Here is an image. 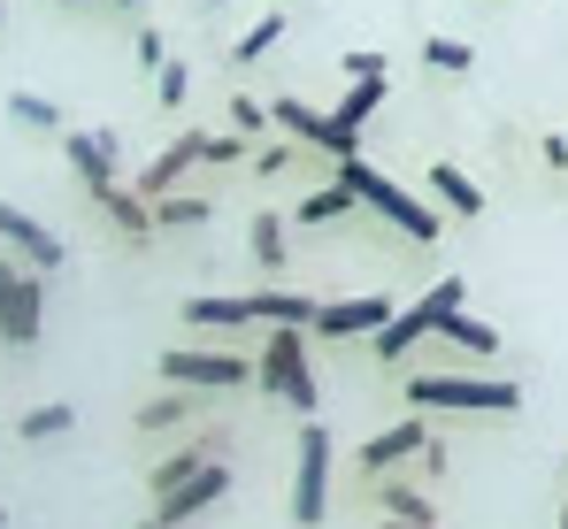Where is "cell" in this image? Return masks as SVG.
I'll return each mask as SVG.
<instances>
[{
	"mask_svg": "<svg viewBox=\"0 0 568 529\" xmlns=\"http://www.w3.org/2000/svg\"><path fill=\"white\" fill-rule=\"evenodd\" d=\"M338 215H354V192L331 176V184H315L307 200H300V223H338Z\"/></svg>",
	"mask_w": 568,
	"mask_h": 529,
	"instance_id": "cb8c5ba5",
	"label": "cell"
},
{
	"mask_svg": "<svg viewBox=\"0 0 568 529\" xmlns=\"http://www.w3.org/2000/svg\"><path fill=\"white\" fill-rule=\"evenodd\" d=\"M0 529H8V507H0Z\"/></svg>",
	"mask_w": 568,
	"mask_h": 529,
	"instance_id": "f35d334b",
	"label": "cell"
},
{
	"mask_svg": "<svg viewBox=\"0 0 568 529\" xmlns=\"http://www.w3.org/2000/svg\"><path fill=\"white\" fill-rule=\"evenodd\" d=\"M423 445H430V423H423V415H399V423L369 430V445H362V468H369V484H377V476H392L399 460H415Z\"/></svg>",
	"mask_w": 568,
	"mask_h": 529,
	"instance_id": "4fadbf2b",
	"label": "cell"
},
{
	"mask_svg": "<svg viewBox=\"0 0 568 529\" xmlns=\"http://www.w3.org/2000/svg\"><path fill=\"white\" fill-rule=\"evenodd\" d=\"M454 307H469V284H462V276H438V284H430L415 307H392V323L369 338V346H377V360H399L407 346H423V338H430V330H438Z\"/></svg>",
	"mask_w": 568,
	"mask_h": 529,
	"instance_id": "277c9868",
	"label": "cell"
},
{
	"mask_svg": "<svg viewBox=\"0 0 568 529\" xmlns=\"http://www.w3.org/2000/svg\"><path fill=\"white\" fill-rule=\"evenodd\" d=\"M8 115L16 123H31V131H54L62 115H54V100H39V92H8Z\"/></svg>",
	"mask_w": 568,
	"mask_h": 529,
	"instance_id": "f546056e",
	"label": "cell"
},
{
	"mask_svg": "<svg viewBox=\"0 0 568 529\" xmlns=\"http://www.w3.org/2000/svg\"><path fill=\"white\" fill-rule=\"evenodd\" d=\"M346 85H392V62H384L377 47H354L346 54Z\"/></svg>",
	"mask_w": 568,
	"mask_h": 529,
	"instance_id": "f1b7e54d",
	"label": "cell"
},
{
	"mask_svg": "<svg viewBox=\"0 0 568 529\" xmlns=\"http://www.w3.org/2000/svg\"><path fill=\"white\" fill-rule=\"evenodd\" d=\"M192 407H200L192 391H162V399H146V407L131 415V430H146V438H154V430H178V423H192Z\"/></svg>",
	"mask_w": 568,
	"mask_h": 529,
	"instance_id": "44dd1931",
	"label": "cell"
},
{
	"mask_svg": "<svg viewBox=\"0 0 568 529\" xmlns=\"http://www.w3.org/2000/svg\"><path fill=\"white\" fill-rule=\"evenodd\" d=\"M270 123L284 131V146H323L331 162L362 154V139H346V131H338L323 108H307V100H292V92H284V100H270Z\"/></svg>",
	"mask_w": 568,
	"mask_h": 529,
	"instance_id": "ba28073f",
	"label": "cell"
},
{
	"mask_svg": "<svg viewBox=\"0 0 568 529\" xmlns=\"http://www.w3.org/2000/svg\"><path fill=\"white\" fill-rule=\"evenodd\" d=\"M423 62H430V70H446V78H462V70L476 62V47H469V39H446V31H430V39H423Z\"/></svg>",
	"mask_w": 568,
	"mask_h": 529,
	"instance_id": "4316f807",
	"label": "cell"
},
{
	"mask_svg": "<svg viewBox=\"0 0 568 529\" xmlns=\"http://www.w3.org/2000/svg\"><path fill=\"white\" fill-rule=\"evenodd\" d=\"M231 123H239V139H262V131H270V108H262L254 92H239V100H231Z\"/></svg>",
	"mask_w": 568,
	"mask_h": 529,
	"instance_id": "1f68e13d",
	"label": "cell"
},
{
	"mask_svg": "<svg viewBox=\"0 0 568 529\" xmlns=\"http://www.w3.org/2000/svg\"><path fill=\"white\" fill-rule=\"evenodd\" d=\"M254 384L292 407L300 423H315V407H323V391H315V353H307V330H270L262 338V360H254Z\"/></svg>",
	"mask_w": 568,
	"mask_h": 529,
	"instance_id": "3957f363",
	"label": "cell"
},
{
	"mask_svg": "<svg viewBox=\"0 0 568 529\" xmlns=\"http://www.w3.org/2000/svg\"><path fill=\"white\" fill-rule=\"evenodd\" d=\"M523 407V384L515 376H446V368H430V376H407V415H515Z\"/></svg>",
	"mask_w": 568,
	"mask_h": 529,
	"instance_id": "6da1fadb",
	"label": "cell"
},
{
	"mask_svg": "<svg viewBox=\"0 0 568 529\" xmlns=\"http://www.w3.org/2000/svg\"><path fill=\"white\" fill-rule=\"evenodd\" d=\"M277 39H284V16H262L254 31H239V39H231V62H262Z\"/></svg>",
	"mask_w": 568,
	"mask_h": 529,
	"instance_id": "83f0119b",
	"label": "cell"
},
{
	"mask_svg": "<svg viewBox=\"0 0 568 529\" xmlns=\"http://www.w3.org/2000/svg\"><path fill=\"white\" fill-rule=\"evenodd\" d=\"M185 92H192L185 62H162V70H154V100H162V108H185Z\"/></svg>",
	"mask_w": 568,
	"mask_h": 529,
	"instance_id": "4dcf8cb0",
	"label": "cell"
},
{
	"mask_svg": "<svg viewBox=\"0 0 568 529\" xmlns=\"http://www.w3.org/2000/svg\"><path fill=\"white\" fill-rule=\"evenodd\" d=\"M62 154H70V170L85 176V192H108V184H115V170H123L115 131H62Z\"/></svg>",
	"mask_w": 568,
	"mask_h": 529,
	"instance_id": "5bb4252c",
	"label": "cell"
},
{
	"mask_svg": "<svg viewBox=\"0 0 568 529\" xmlns=\"http://www.w3.org/2000/svg\"><path fill=\"white\" fill-rule=\"evenodd\" d=\"M384 92H392V85H346V100L331 108V123H338L346 139H362V123H369V115L384 108Z\"/></svg>",
	"mask_w": 568,
	"mask_h": 529,
	"instance_id": "7402d4cb",
	"label": "cell"
},
{
	"mask_svg": "<svg viewBox=\"0 0 568 529\" xmlns=\"http://www.w3.org/2000/svg\"><path fill=\"white\" fill-rule=\"evenodd\" d=\"M561 139H568V131H561Z\"/></svg>",
	"mask_w": 568,
	"mask_h": 529,
	"instance_id": "7bdbcfd3",
	"label": "cell"
},
{
	"mask_svg": "<svg viewBox=\"0 0 568 529\" xmlns=\"http://www.w3.org/2000/svg\"><path fill=\"white\" fill-rule=\"evenodd\" d=\"M430 192H438V207L446 215H484V192H476L469 170H454V162H430Z\"/></svg>",
	"mask_w": 568,
	"mask_h": 529,
	"instance_id": "ac0fdd59",
	"label": "cell"
},
{
	"mask_svg": "<svg viewBox=\"0 0 568 529\" xmlns=\"http://www.w3.org/2000/svg\"><path fill=\"white\" fill-rule=\"evenodd\" d=\"M70 8H100V0H70Z\"/></svg>",
	"mask_w": 568,
	"mask_h": 529,
	"instance_id": "8d00e7d4",
	"label": "cell"
},
{
	"mask_svg": "<svg viewBox=\"0 0 568 529\" xmlns=\"http://www.w3.org/2000/svg\"><path fill=\"white\" fill-rule=\"evenodd\" d=\"M292 154H300V146H284V139H270V146H254L246 162H254V176H277V170H292Z\"/></svg>",
	"mask_w": 568,
	"mask_h": 529,
	"instance_id": "d6a6232c",
	"label": "cell"
},
{
	"mask_svg": "<svg viewBox=\"0 0 568 529\" xmlns=\"http://www.w3.org/2000/svg\"><path fill=\"white\" fill-rule=\"evenodd\" d=\"M39 330H47V276L0 254V346L31 353Z\"/></svg>",
	"mask_w": 568,
	"mask_h": 529,
	"instance_id": "5b68a950",
	"label": "cell"
},
{
	"mask_svg": "<svg viewBox=\"0 0 568 529\" xmlns=\"http://www.w3.org/2000/svg\"><path fill=\"white\" fill-rule=\"evenodd\" d=\"M100 207H108V223L123 231V238H154V207L131 192V184H108V192H93Z\"/></svg>",
	"mask_w": 568,
	"mask_h": 529,
	"instance_id": "e0dca14e",
	"label": "cell"
},
{
	"mask_svg": "<svg viewBox=\"0 0 568 529\" xmlns=\"http://www.w3.org/2000/svg\"><path fill=\"white\" fill-rule=\"evenodd\" d=\"M323 515H331V430L315 415V423H300V452H292V522L315 529Z\"/></svg>",
	"mask_w": 568,
	"mask_h": 529,
	"instance_id": "52a82bcc",
	"label": "cell"
},
{
	"mask_svg": "<svg viewBox=\"0 0 568 529\" xmlns=\"http://www.w3.org/2000/svg\"><path fill=\"white\" fill-rule=\"evenodd\" d=\"M0 254L47 276V268H62V238H54L39 215H23V207H8V200H0Z\"/></svg>",
	"mask_w": 568,
	"mask_h": 529,
	"instance_id": "8fae6325",
	"label": "cell"
},
{
	"mask_svg": "<svg viewBox=\"0 0 568 529\" xmlns=\"http://www.w3.org/2000/svg\"><path fill=\"white\" fill-rule=\"evenodd\" d=\"M338 184L354 192V207H377L399 238H415V246H430V238H438V215H430V207H423L407 184H392V176H384L369 154H346V162H338Z\"/></svg>",
	"mask_w": 568,
	"mask_h": 529,
	"instance_id": "7a4b0ae2",
	"label": "cell"
},
{
	"mask_svg": "<svg viewBox=\"0 0 568 529\" xmlns=\"http://www.w3.org/2000/svg\"><path fill=\"white\" fill-rule=\"evenodd\" d=\"M223 491H231V468H223V460H200L178 491H162V499H154V522H162V529H192V515H207Z\"/></svg>",
	"mask_w": 568,
	"mask_h": 529,
	"instance_id": "9c48e42d",
	"label": "cell"
},
{
	"mask_svg": "<svg viewBox=\"0 0 568 529\" xmlns=\"http://www.w3.org/2000/svg\"><path fill=\"white\" fill-rule=\"evenodd\" d=\"M207 8H223V0H207Z\"/></svg>",
	"mask_w": 568,
	"mask_h": 529,
	"instance_id": "b9f144b4",
	"label": "cell"
},
{
	"mask_svg": "<svg viewBox=\"0 0 568 529\" xmlns=\"http://www.w3.org/2000/svg\"><path fill=\"white\" fill-rule=\"evenodd\" d=\"M377 529H415V522H377Z\"/></svg>",
	"mask_w": 568,
	"mask_h": 529,
	"instance_id": "d590c367",
	"label": "cell"
},
{
	"mask_svg": "<svg viewBox=\"0 0 568 529\" xmlns=\"http://www.w3.org/2000/svg\"><path fill=\"white\" fill-rule=\"evenodd\" d=\"M131 54H139L146 70H162V62H170V47H162V31H139V39H131Z\"/></svg>",
	"mask_w": 568,
	"mask_h": 529,
	"instance_id": "836d02e7",
	"label": "cell"
},
{
	"mask_svg": "<svg viewBox=\"0 0 568 529\" xmlns=\"http://www.w3.org/2000/svg\"><path fill=\"white\" fill-rule=\"evenodd\" d=\"M538 154H546V170H568V139H561V131H554V139H546Z\"/></svg>",
	"mask_w": 568,
	"mask_h": 529,
	"instance_id": "e575fe53",
	"label": "cell"
},
{
	"mask_svg": "<svg viewBox=\"0 0 568 529\" xmlns=\"http://www.w3.org/2000/svg\"><path fill=\"white\" fill-rule=\"evenodd\" d=\"M561 529H568V507H561Z\"/></svg>",
	"mask_w": 568,
	"mask_h": 529,
	"instance_id": "60d3db41",
	"label": "cell"
},
{
	"mask_svg": "<svg viewBox=\"0 0 568 529\" xmlns=\"http://www.w3.org/2000/svg\"><path fill=\"white\" fill-rule=\"evenodd\" d=\"M246 246H254V262L277 276V268H284V223H277V215H254V223H246Z\"/></svg>",
	"mask_w": 568,
	"mask_h": 529,
	"instance_id": "484cf974",
	"label": "cell"
},
{
	"mask_svg": "<svg viewBox=\"0 0 568 529\" xmlns=\"http://www.w3.org/2000/svg\"><path fill=\"white\" fill-rule=\"evenodd\" d=\"M207 223V200L200 192H162L154 200V231H200Z\"/></svg>",
	"mask_w": 568,
	"mask_h": 529,
	"instance_id": "603a6c76",
	"label": "cell"
},
{
	"mask_svg": "<svg viewBox=\"0 0 568 529\" xmlns=\"http://www.w3.org/2000/svg\"><path fill=\"white\" fill-rule=\"evenodd\" d=\"M430 338H446V346H462L469 360H499V330H491L484 315H469V307H454V315H446V323H438Z\"/></svg>",
	"mask_w": 568,
	"mask_h": 529,
	"instance_id": "2e32d148",
	"label": "cell"
},
{
	"mask_svg": "<svg viewBox=\"0 0 568 529\" xmlns=\"http://www.w3.org/2000/svg\"><path fill=\"white\" fill-rule=\"evenodd\" d=\"M392 323V299L384 292H354V299H315V338H377Z\"/></svg>",
	"mask_w": 568,
	"mask_h": 529,
	"instance_id": "30bf717a",
	"label": "cell"
},
{
	"mask_svg": "<svg viewBox=\"0 0 568 529\" xmlns=\"http://www.w3.org/2000/svg\"><path fill=\"white\" fill-rule=\"evenodd\" d=\"M200 460H215V452H207V445H185V452H170V460H154V468H146V484H154V499H162V491H178V484H185V476L200 468Z\"/></svg>",
	"mask_w": 568,
	"mask_h": 529,
	"instance_id": "d4e9b609",
	"label": "cell"
},
{
	"mask_svg": "<svg viewBox=\"0 0 568 529\" xmlns=\"http://www.w3.org/2000/svg\"><path fill=\"white\" fill-rule=\"evenodd\" d=\"M115 8H139V0H115Z\"/></svg>",
	"mask_w": 568,
	"mask_h": 529,
	"instance_id": "74e56055",
	"label": "cell"
},
{
	"mask_svg": "<svg viewBox=\"0 0 568 529\" xmlns=\"http://www.w3.org/2000/svg\"><path fill=\"white\" fill-rule=\"evenodd\" d=\"M139 529H162V522H139Z\"/></svg>",
	"mask_w": 568,
	"mask_h": 529,
	"instance_id": "ab89813d",
	"label": "cell"
},
{
	"mask_svg": "<svg viewBox=\"0 0 568 529\" xmlns=\"http://www.w3.org/2000/svg\"><path fill=\"white\" fill-rule=\"evenodd\" d=\"M377 499L392 507V522H415V529H438V515H430V499L415 491V484H399V476H377Z\"/></svg>",
	"mask_w": 568,
	"mask_h": 529,
	"instance_id": "d6986e66",
	"label": "cell"
},
{
	"mask_svg": "<svg viewBox=\"0 0 568 529\" xmlns=\"http://www.w3.org/2000/svg\"><path fill=\"white\" fill-rule=\"evenodd\" d=\"M185 323L192 330H246L254 323V292H192Z\"/></svg>",
	"mask_w": 568,
	"mask_h": 529,
	"instance_id": "9a60e30c",
	"label": "cell"
},
{
	"mask_svg": "<svg viewBox=\"0 0 568 529\" xmlns=\"http://www.w3.org/2000/svg\"><path fill=\"white\" fill-rule=\"evenodd\" d=\"M62 430H78V407H70V399H47V407H31V415L16 423L23 445H47V438H62Z\"/></svg>",
	"mask_w": 568,
	"mask_h": 529,
	"instance_id": "ffe728a7",
	"label": "cell"
},
{
	"mask_svg": "<svg viewBox=\"0 0 568 529\" xmlns=\"http://www.w3.org/2000/svg\"><path fill=\"white\" fill-rule=\"evenodd\" d=\"M192 162H207V131H178V139H170V146H162V154H154V162L139 170V184H131V192H139V200L154 207L162 192H178V176H185Z\"/></svg>",
	"mask_w": 568,
	"mask_h": 529,
	"instance_id": "7c38bea8",
	"label": "cell"
},
{
	"mask_svg": "<svg viewBox=\"0 0 568 529\" xmlns=\"http://www.w3.org/2000/svg\"><path fill=\"white\" fill-rule=\"evenodd\" d=\"M162 384L170 391H239V384H254V360L223 346H170L162 353Z\"/></svg>",
	"mask_w": 568,
	"mask_h": 529,
	"instance_id": "8992f818",
	"label": "cell"
}]
</instances>
